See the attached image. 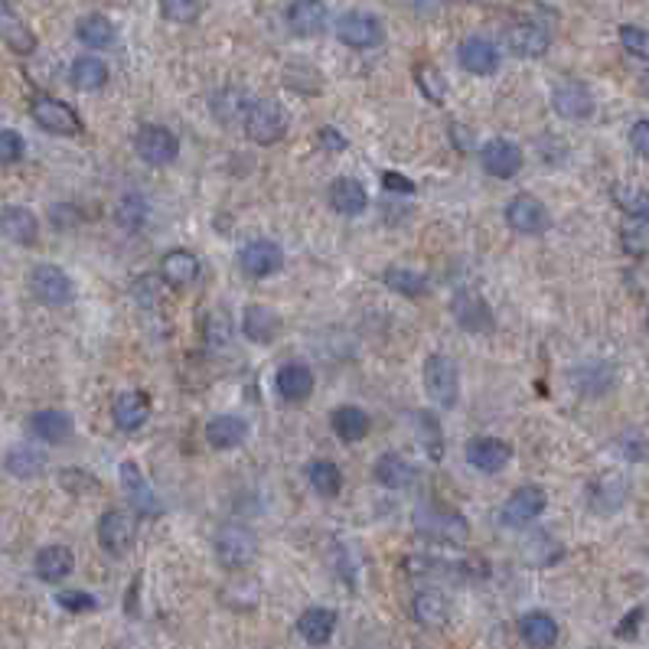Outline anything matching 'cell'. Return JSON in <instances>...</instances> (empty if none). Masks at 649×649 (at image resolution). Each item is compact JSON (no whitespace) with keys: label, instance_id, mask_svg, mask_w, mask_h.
Listing matches in <instances>:
<instances>
[{"label":"cell","instance_id":"d6986e66","mask_svg":"<svg viewBox=\"0 0 649 649\" xmlns=\"http://www.w3.org/2000/svg\"><path fill=\"white\" fill-rule=\"evenodd\" d=\"M467 464L480 473H499L513 460V447L499 438H473L467 444Z\"/></svg>","mask_w":649,"mask_h":649},{"label":"cell","instance_id":"60d3db41","mask_svg":"<svg viewBox=\"0 0 649 649\" xmlns=\"http://www.w3.org/2000/svg\"><path fill=\"white\" fill-rule=\"evenodd\" d=\"M76 36L89 49H105V46L115 43V23L102 14H89L76 23Z\"/></svg>","mask_w":649,"mask_h":649},{"label":"cell","instance_id":"e0dca14e","mask_svg":"<svg viewBox=\"0 0 649 649\" xmlns=\"http://www.w3.org/2000/svg\"><path fill=\"white\" fill-rule=\"evenodd\" d=\"M239 265L248 278H268V274L281 271L284 265V252L278 242H268V239H258V242H248L242 252H239Z\"/></svg>","mask_w":649,"mask_h":649},{"label":"cell","instance_id":"3957f363","mask_svg":"<svg viewBox=\"0 0 649 649\" xmlns=\"http://www.w3.org/2000/svg\"><path fill=\"white\" fill-rule=\"evenodd\" d=\"M424 389L438 408H454L460 398V369L451 356L434 353L424 359Z\"/></svg>","mask_w":649,"mask_h":649},{"label":"cell","instance_id":"f5cc1de1","mask_svg":"<svg viewBox=\"0 0 649 649\" xmlns=\"http://www.w3.org/2000/svg\"><path fill=\"white\" fill-rule=\"evenodd\" d=\"M59 483L66 486V493H72V496L98 493V480L92 477V473L79 470V467H69V470H62V473H59Z\"/></svg>","mask_w":649,"mask_h":649},{"label":"cell","instance_id":"603a6c76","mask_svg":"<svg viewBox=\"0 0 649 649\" xmlns=\"http://www.w3.org/2000/svg\"><path fill=\"white\" fill-rule=\"evenodd\" d=\"M242 333H245L252 343H261V346L274 343V340L281 336V317H278V310H271V307H265V304L245 307Z\"/></svg>","mask_w":649,"mask_h":649},{"label":"cell","instance_id":"9a60e30c","mask_svg":"<svg viewBox=\"0 0 649 649\" xmlns=\"http://www.w3.org/2000/svg\"><path fill=\"white\" fill-rule=\"evenodd\" d=\"M506 46L513 49V56L519 59H539L548 53V46H552V30L535 20H522L516 27H509Z\"/></svg>","mask_w":649,"mask_h":649},{"label":"cell","instance_id":"680465c9","mask_svg":"<svg viewBox=\"0 0 649 649\" xmlns=\"http://www.w3.org/2000/svg\"><path fill=\"white\" fill-rule=\"evenodd\" d=\"M643 617H646V610H643V607L630 610V614L620 620V627H617L614 633L620 636V640H633V636H636V630H640V620H643Z\"/></svg>","mask_w":649,"mask_h":649},{"label":"cell","instance_id":"44dd1931","mask_svg":"<svg viewBox=\"0 0 649 649\" xmlns=\"http://www.w3.org/2000/svg\"><path fill=\"white\" fill-rule=\"evenodd\" d=\"M372 473H376V480L385 486V490H408V486L418 483V467L395 451L382 454L376 460V467H372Z\"/></svg>","mask_w":649,"mask_h":649},{"label":"cell","instance_id":"f35d334b","mask_svg":"<svg viewBox=\"0 0 649 649\" xmlns=\"http://www.w3.org/2000/svg\"><path fill=\"white\" fill-rule=\"evenodd\" d=\"M411 428H415L424 454H428L431 460L444 457V431H441V424H438V418L431 415V411H411Z\"/></svg>","mask_w":649,"mask_h":649},{"label":"cell","instance_id":"d4e9b609","mask_svg":"<svg viewBox=\"0 0 649 649\" xmlns=\"http://www.w3.org/2000/svg\"><path fill=\"white\" fill-rule=\"evenodd\" d=\"M274 389L284 398V402H304L314 392V372L304 363H287L278 369V376H274Z\"/></svg>","mask_w":649,"mask_h":649},{"label":"cell","instance_id":"ab89813d","mask_svg":"<svg viewBox=\"0 0 649 649\" xmlns=\"http://www.w3.org/2000/svg\"><path fill=\"white\" fill-rule=\"evenodd\" d=\"M69 76L79 92H98L108 82V66L98 56H79L72 62Z\"/></svg>","mask_w":649,"mask_h":649},{"label":"cell","instance_id":"11a10c76","mask_svg":"<svg viewBox=\"0 0 649 649\" xmlns=\"http://www.w3.org/2000/svg\"><path fill=\"white\" fill-rule=\"evenodd\" d=\"M27 154V144L17 131H0V164H17Z\"/></svg>","mask_w":649,"mask_h":649},{"label":"cell","instance_id":"5b68a950","mask_svg":"<svg viewBox=\"0 0 649 649\" xmlns=\"http://www.w3.org/2000/svg\"><path fill=\"white\" fill-rule=\"evenodd\" d=\"M134 151L144 164L167 167L180 154V137L170 128H164V124H144V128L134 134Z\"/></svg>","mask_w":649,"mask_h":649},{"label":"cell","instance_id":"6f0895ef","mask_svg":"<svg viewBox=\"0 0 649 649\" xmlns=\"http://www.w3.org/2000/svg\"><path fill=\"white\" fill-rule=\"evenodd\" d=\"M317 141H320V147H323V151H327V154H343V151H346V144H349L346 137H343L340 131H336V128H320Z\"/></svg>","mask_w":649,"mask_h":649},{"label":"cell","instance_id":"8d00e7d4","mask_svg":"<svg viewBox=\"0 0 649 649\" xmlns=\"http://www.w3.org/2000/svg\"><path fill=\"white\" fill-rule=\"evenodd\" d=\"M614 379H617L614 369L607 363H584L578 369H571V385L581 395H604L614 389Z\"/></svg>","mask_w":649,"mask_h":649},{"label":"cell","instance_id":"8fae6325","mask_svg":"<svg viewBox=\"0 0 649 649\" xmlns=\"http://www.w3.org/2000/svg\"><path fill=\"white\" fill-rule=\"evenodd\" d=\"M134 535H137V526L124 509H108V513L98 519V545H102L108 555H115V558L128 555L134 545Z\"/></svg>","mask_w":649,"mask_h":649},{"label":"cell","instance_id":"cb8c5ba5","mask_svg":"<svg viewBox=\"0 0 649 649\" xmlns=\"http://www.w3.org/2000/svg\"><path fill=\"white\" fill-rule=\"evenodd\" d=\"M330 206L340 212V216H363V212L369 209L366 186L353 177H336L330 183Z\"/></svg>","mask_w":649,"mask_h":649},{"label":"cell","instance_id":"f907efd6","mask_svg":"<svg viewBox=\"0 0 649 649\" xmlns=\"http://www.w3.org/2000/svg\"><path fill=\"white\" fill-rule=\"evenodd\" d=\"M617 206L627 212L630 219H649V193L646 190H614Z\"/></svg>","mask_w":649,"mask_h":649},{"label":"cell","instance_id":"f1b7e54d","mask_svg":"<svg viewBox=\"0 0 649 649\" xmlns=\"http://www.w3.org/2000/svg\"><path fill=\"white\" fill-rule=\"evenodd\" d=\"M0 40L20 56H30L36 49V33L17 17V10L10 4H0Z\"/></svg>","mask_w":649,"mask_h":649},{"label":"cell","instance_id":"52a82bcc","mask_svg":"<svg viewBox=\"0 0 649 649\" xmlns=\"http://www.w3.org/2000/svg\"><path fill=\"white\" fill-rule=\"evenodd\" d=\"M548 506V496L542 486H519V490L506 499V506L499 509V522H503L506 529H526L529 522H535Z\"/></svg>","mask_w":649,"mask_h":649},{"label":"cell","instance_id":"ba28073f","mask_svg":"<svg viewBox=\"0 0 649 649\" xmlns=\"http://www.w3.org/2000/svg\"><path fill=\"white\" fill-rule=\"evenodd\" d=\"M506 222H509V229L519 235H545L552 229V216H548L545 203L539 196H529V193H519L509 199Z\"/></svg>","mask_w":649,"mask_h":649},{"label":"cell","instance_id":"816d5d0a","mask_svg":"<svg viewBox=\"0 0 649 649\" xmlns=\"http://www.w3.org/2000/svg\"><path fill=\"white\" fill-rule=\"evenodd\" d=\"M620 46L636 59H649V30L633 27V23H623V27H620Z\"/></svg>","mask_w":649,"mask_h":649},{"label":"cell","instance_id":"6125c7cd","mask_svg":"<svg viewBox=\"0 0 649 649\" xmlns=\"http://www.w3.org/2000/svg\"><path fill=\"white\" fill-rule=\"evenodd\" d=\"M646 327H649V317H646Z\"/></svg>","mask_w":649,"mask_h":649},{"label":"cell","instance_id":"e575fe53","mask_svg":"<svg viewBox=\"0 0 649 649\" xmlns=\"http://www.w3.org/2000/svg\"><path fill=\"white\" fill-rule=\"evenodd\" d=\"M333 630H336V614L330 607H307L304 614L297 617V633H301L310 646L330 643Z\"/></svg>","mask_w":649,"mask_h":649},{"label":"cell","instance_id":"83f0119b","mask_svg":"<svg viewBox=\"0 0 649 649\" xmlns=\"http://www.w3.org/2000/svg\"><path fill=\"white\" fill-rule=\"evenodd\" d=\"M0 235L17 245H33L36 235H40V222L30 209L23 206H7L0 212Z\"/></svg>","mask_w":649,"mask_h":649},{"label":"cell","instance_id":"d590c367","mask_svg":"<svg viewBox=\"0 0 649 649\" xmlns=\"http://www.w3.org/2000/svg\"><path fill=\"white\" fill-rule=\"evenodd\" d=\"M284 17H287V30L294 36H314L327 27V7L323 4H287L284 7Z\"/></svg>","mask_w":649,"mask_h":649},{"label":"cell","instance_id":"1f68e13d","mask_svg":"<svg viewBox=\"0 0 649 649\" xmlns=\"http://www.w3.org/2000/svg\"><path fill=\"white\" fill-rule=\"evenodd\" d=\"M72 568H76V558H72L66 545H46L40 548V555H36V574H40V581L46 584L66 581Z\"/></svg>","mask_w":649,"mask_h":649},{"label":"cell","instance_id":"db71d44e","mask_svg":"<svg viewBox=\"0 0 649 649\" xmlns=\"http://www.w3.org/2000/svg\"><path fill=\"white\" fill-rule=\"evenodd\" d=\"M56 604L62 610H69V614H89V610L98 607L95 597L85 594V591H62V594H56Z\"/></svg>","mask_w":649,"mask_h":649},{"label":"cell","instance_id":"9c48e42d","mask_svg":"<svg viewBox=\"0 0 649 649\" xmlns=\"http://www.w3.org/2000/svg\"><path fill=\"white\" fill-rule=\"evenodd\" d=\"M30 115L33 121L40 124L43 131L49 134H62V137H72L82 131V118L72 111L66 102H59V98H49V95H36L33 105H30Z\"/></svg>","mask_w":649,"mask_h":649},{"label":"cell","instance_id":"94428289","mask_svg":"<svg viewBox=\"0 0 649 649\" xmlns=\"http://www.w3.org/2000/svg\"><path fill=\"white\" fill-rule=\"evenodd\" d=\"M640 89H643V95H649V69L640 76Z\"/></svg>","mask_w":649,"mask_h":649},{"label":"cell","instance_id":"7dc6e473","mask_svg":"<svg viewBox=\"0 0 649 649\" xmlns=\"http://www.w3.org/2000/svg\"><path fill=\"white\" fill-rule=\"evenodd\" d=\"M405 565L418 578H460V571L467 568V565H451V561H441V558H408Z\"/></svg>","mask_w":649,"mask_h":649},{"label":"cell","instance_id":"484cf974","mask_svg":"<svg viewBox=\"0 0 649 649\" xmlns=\"http://www.w3.org/2000/svg\"><path fill=\"white\" fill-rule=\"evenodd\" d=\"M4 467H7L10 477H17V480H36V477H43V473H46L49 460H46V454L40 451V447L17 444V447H10V451H7Z\"/></svg>","mask_w":649,"mask_h":649},{"label":"cell","instance_id":"30bf717a","mask_svg":"<svg viewBox=\"0 0 649 649\" xmlns=\"http://www.w3.org/2000/svg\"><path fill=\"white\" fill-rule=\"evenodd\" d=\"M451 317L457 320V327L467 333H493L496 327L490 304H486L477 291H457L451 301Z\"/></svg>","mask_w":649,"mask_h":649},{"label":"cell","instance_id":"681fc988","mask_svg":"<svg viewBox=\"0 0 649 649\" xmlns=\"http://www.w3.org/2000/svg\"><path fill=\"white\" fill-rule=\"evenodd\" d=\"M199 14H203V4H196V0H164V4H160V17L170 23H180V27L196 23Z\"/></svg>","mask_w":649,"mask_h":649},{"label":"cell","instance_id":"f546056e","mask_svg":"<svg viewBox=\"0 0 649 649\" xmlns=\"http://www.w3.org/2000/svg\"><path fill=\"white\" fill-rule=\"evenodd\" d=\"M519 636L532 649H552L558 643V623L545 610H532V614L519 620Z\"/></svg>","mask_w":649,"mask_h":649},{"label":"cell","instance_id":"4dcf8cb0","mask_svg":"<svg viewBox=\"0 0 649 649\" xmlns=\"http://www.w3.org/2000/svg\"><path fill=\"white\" fill-rule=\"evenodd\" d=\"M330 428H333V434L340 441L356 444L372 431V418L359 405H343V408H336L330 415Z\"/></svg>","mask_w":649,"mask_h":649},{"label":"cell","instance_id":"7402d4cb","mask_svg":"<svg viewBox=\"0 0 649 649\" xmlns=\"http://www.w3.org/2000/svg\"><path fill=\"white\" fill-rule=\"evenodd\" d=\"M411 614L428 630H441L447 620H451V601L438 591V588H421L411 601Z\"/></svg>","mask_w":649,"mask_h":649},{"label":"cell","instance_id":"5bb4252c","mask_svg":"<svg viewBox=\"0 0 649 649\" xmlns=\"http://www.w3.org/2000/svg\"><path fill=\"white\" fill-rule=\"evenodd\" d=\"M121 486H124V493H128V499H131V506H134V513L137 516H157L160 509V499H157V493H154V486H151V480L144 477V470L134 464V460H124L121 464Z\"/></svg>","mask_w":649,"mask_h":649},{"label":"cell","instance_id":"74e56055","mask_svg":"<svg viewBox=\"0 0 649 649\" xmlns=\"http://www.w3.org/2000/svg\"><path fill=\"white\" fill-rule=\"evenodd\" d=\"M588 499H591V509H594V513H614V509L623 506V499H627V480L614 477V473H610V477L597 480V483L591 486Z\"/></svg>","mask_w":649,"mask_h":649},{"label":"cell","instance_id":"ac0fdd59","mask_svg":"<svg viewBox=\"0 0 649 649\" xmlns=\"http://www.w3.org/2000/svg\"><path fill=\"white\" fill-rule=\"evenodd\" d=\"M457 62H460V69L470 72V76H493L499 69V49L496 43L483 40V36H470V40L460 43Z\"/></svg>","mask_w":649,"mask_h":649},{"label":"cell","instance_id":"ee69618b","mask_svg":"<svg viewBox=\"0 0 649 649\" xmlns=\"http://www.w3.org/2000/svg\"><path fill=\"white\" fill-rule=\"evenodd\" d=\"M147 212H151V209H147V199L141 193H124L118 209H115V219H118V226L124 232H137V229H144Z\"/></svg>","mask_w":649,"mask_h":649},{"label":"cell","instance_id":"c3c4849f","mask_svg":"<svg viewBox=\"0 0 649 649\" xmlns=\"http://www.w3.org/2000/svg\"><path fill=\"white\" fill-rule=\"evenodd\" d=\"M418 89L424 92V98H428V102L444 105V98H447V79L441 76L438 66L424 62V66H418Z\"/></svg>","mask_w":649,"mask_h":649},{"label":"cell","instance_id":"9f6ffc18","mask_svg":"<svg viewBox=\"0 0 649 649\" xmlns=\"http://www.w3.org/2000/svg\"><path fill=\"white\" fill-rule=\"evenodd\" d=\"M630 144H633V151H636V154L649 160V118L636 121L633 128H630Z\"/></svg>","mask_w":649,"mask_h":649},{"label":"cell","instance_id":"8992f818","mask_svg":"<svg viewBox=\"0 0 649 649\" xmlns=\"http://www.w3.org/2000/svg\"><path fill=\"white\" fill-rule=\"evenodd\" d=\"M30 291L46 307H66L76 297V284L62 268L56 265H36L30 271Z\"/></svg>","mask_w":649,"mask_h":649},{"label":"cell","instance_id":"277c9868","mask_svg":"<svg viewBox=\"0 0 649 649\" xmlns=\"http://www.w3.org/2000/svg\"><path fill=\"white\" fill-rule=\"evenodd\" d=\"M245 134H248V141H255L261 147L278 144L287 134L284 108L274 102V98H255L252 108H248V115H245Z\"/></svg>","mask_w":649,"mask_h":649},{"label":"cell","instance_id":"2e32d148","mask_svg":"<svg viewBox=\"0 0 649 649\" xmlns=\"http://www.w3.org/2000/svg\"><path fill=\"white\" fill-rule=\"evenodd\" d=\"M552 108L565 121H584L594 115V95L581 82H561L552 92Z\"/></svg>","mask_w":649,"mask_h":649},{"label":"cell","instance_id":"f6af8a7d","mask_svg":"<svg viewBox=\"0 0 649 649\" xmlns=\"http://www.w3.org/2000/svg\"><path fill=\"white\" fill-rule=\"evenodd\" d=\"M620 248L630 258L649 255V219H627L620 226Z\"/></svg>","mask_w":649,"mask_h":649},{"label":"cell","instance_id":"ffe728a7","mask_svg":"<svg viewBox=\"0 0 649 649\" xmlns=\"http://www.w3.org/2000/svg\"><path fill=\"white\" fill-rule=\"evenodd\" d=\"M111 418H115L118 431H124V434L141 431L147 418H151V398H147L144 392H121L115 398V408H111Z\"/></svg>","mask_w":649,"mask_h":649},{"label":"cell","instance_id":"bcb514c9","mask_svg":"<svg viewBox=\"0 0 649 649\" xmlns=\"http://www.w3.org/2000/svg\"><path fill=\"white\" fill-rule=\"evenodd\" d=\"M284 85L301 95H317L320 92V69L310 66V62H291V66L284 69Z\"/></svg>","mask_w":649,"mask_h":649},{"label":"cell","instance_id":"7a4b0ae2","mask_svg":"<svg viewBox=\"0 0 649 649\" xmlns=\"http://www.w3.org/2000/svg\"><path fill=\"white\" fill-rule=\"evenodd\" d=\"M212 545H216L219 565L229 571H242L258 558V535L248 526H242V522H226L216 532V542Z\"/></svg>","mask_w":649,"mask_h":649},{"label":"cell","instance_id":"91938a15","mask_svg":"<svg viewBox=\"0 0 649 649\" xmlns=\"http://www.w3.org/2000/svg\"><path fill=\"white\" fill-rule=\"evenodd\" d=\"M382 183H385V190H392V193H415V183H411L405 173L385 170L382 173Z\"/></svg>","mask_w":649,"mask_h":649},{"label":"cell","instance_id":"7bdbcfd3","mask_svg":"<svg viewBox=\"0 0 649 649\" xmlns=\"http://www.w3.org/2000/svg\"><path fill=\"white\" fill-rule=\"evenodd\" d=\"M382 281L389 291L405 294V297H421L424 291H428V278L418 271H411V268H385Z\"/></svg>","mask_w":649,"mask_h":649},{"label":"cell","instance_id":"6da1fadb","mask_svg":"<svg viewBox=\"0 0 649 649\" xmlns=\"http://www.w3.org/2000/svg\"><path fill=\"white\" fill-rule=\"evenodd\" d=\"M415 529L424 539L444 542V545H467L470 539V526L460 513H451V509L441 506H418L415 509Z\"/></svg>","mask_w":649,"mask_h":649},{"label":"cell","instance_id":"7c38bea8","mask_svg":"<svg viewBox=\"0 0 649 649\" xmlns=\"http://www.w3.org/2000/svg\"><path fill=\"white\" fill-rule=\"evenodd\" d=\"M480 164L496 180H509L522 170V147L506 137H493L480 147Z\"/></svg>","mask_w":649,"mask_h":649},{"label":"cell","instance_id":"b9f144b4","mask_svg":"<svg viewBox=\"0 0 649 649\" xmlns=\"http://www.w3.org/2000/svg\"><path fill=\"white\" fill-rule=\"evenodd\" d=\"M307 480L314 486V493L327 496V499L340 496L343 490V470L336 467L333 460H314V464L307 467Z\"/></svg>","mask_w":649,"mask_h":649},{"label":"cell","instance_id":"4316f807","mask_svg":"<svg viewBox=\"0 0 649 649\" xmlns=\"http://www.w3.org/2000/svg\"><path fill=\"white\" fill-rule=\"evenodd\" d=\"M160 278L170 287H177V291H183V287H190L199 278V258L193 252H186V248H173L160 261Z\"/></svg>","mask_w":649,"mask_h":649},{"label":"cell","instance_id":"836d02e7","mask_svg":"<svg viewBox=\"0 0 649 649\" xmlns=\"http://www.w3.org/2000/svg\"><path fill=\"white\" fill-rule=\"evenodd\" d=\"M245 434H248V424L239 415H216L206 424V441L209 447H216V451H232V447H239L245 441Z\"/></svg>","mask_w":649,"mask_h":649},{"label":"cell","instance_id":"4fadbf2b","mask_svg":"<svg viewBox=\"0 0 649 649\" xmlns=\"http://www.w3.org/2000/svg\"><path fill=\"white\" fill-rule=\"evenodd\" d=\"M336 36L349 49H372L382 40V23L379 17L363 14V10H349V14L336 20Z\"/></svg>","mask_w":649,"mask_h":649},{"label":"cell","instance_id":"d6a6232c","mask_svg":"<svg viewBox=\"0 0 649 649\" xmlns=\"http://www.w3.org/2000/svg\"><path fill=\"white\" fill-rule=\"evenodd\" d=\"M30 431L46 444H62V441L72 438L76 424H72V415H66V411L49 408V411H36V415L30 418Z\"/></svg>","mask_w":649,"mask_h":649}]
</instances>
